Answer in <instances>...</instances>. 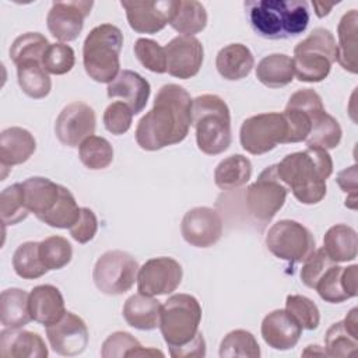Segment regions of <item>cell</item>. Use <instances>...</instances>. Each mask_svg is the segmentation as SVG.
Returning a JSON list of instances; mask_svg holds the SVG:
<instances>
[{
  "label": "cell",
  "instance_id": "6da1fadb",
  "mask_svg": "<svg viewBox=\"0 0 358 358\" xmlns=\"http://www.w3.org/2000/svg\"><path fill=\"white\" fill-rule=\"evenodd\" d=\"M193 99L178 84L162 85L154 105L137 123L136 141L145 151H157L183 141L192 124Z\"/></svg>",
  "mask_w": 358,
  "mask_h": 358
},
{
  "label": "cell",
  "instance_id": "7a4b0ae2",
  "mask_svg": "<svg viewBox=\"0 0 358 358\" xmlns=\"http://www.w3.org/2000/svg\"><path fill=\"white\" fill-rule=\"evenodd\" d=\"M277 165L280 180L302 204H317L326 196V180L333 173V159L327 150L308 147L285 155Z\"/></svg>",
  "mask_w": 358,
  "mask_h": 358
},
{
  "label": "cell",
  "instance_id": "3957f363",
  "mask_svg": "<svg viewBox=\"0 0 358 358\" xmlns=\"http://www.w3.org/2000/svg\"><path fill=\"white\" fill-rule=\"evenodd\" d=\"M245 10L256 35L270 41L298 36L309 24L303 0H250L245 1Z\"/></svg>",
  "mask_w": 358,
  "mask_h": 358
},
{
  "label": "cell",
  "instance_id": "277c9868",
  "mask_svg": "<svg viewBox=\"0 0 358 358\" xmlns=\"http://www.w3.org/2000/svg\"><path fill=\"white\" fill-rule=\"evenodd\" d=\"M192 123L201 152L218 155L232 143L231 113L227 102L214 94H203L193 99Z\"/></svg>",
  "mask_w": 358,
  "mask_h": 358
},
{
  "label": "cell",
  "instance_id": "5b68a950",
  "mask_svg": "<svg viewBox=\"0 0 358 358\" xmlns=\"http://www.w3.org/2000/svg\"><path fill=\"white\" fill-rule=\"evenodd\" d=\"M123 34L113 24H101L90 31L83 45L85 73L96 83H112L120 73Z\"/></svg>",
  "mask_w": 358,
  "mask_h": 358
},
{
  "label": "cell",
  "instance_id": "8992f818",
  "mask_svg": "<svg viewBox=\"0 0 358 358\" xmlns=\"http://www.w3.org/2000/svg\"><path fill=\"white\" fill-rule=\"evenodd\" d=\"M336 60V38L326 28H315L294 48V73L303 83H320L327 78Z\"/></svg>",
  "mask_w": 358,
  "mask_h": 358
},
{
  "label": "cell",
  "instance_id": "52a82bcc",
  "mask_svg": "<svg viewBox=\"0 0 358 358\" xmlns=\"http://www.w3.org/2000/svg\"><path fill=\"white\" fill-rule=\"evenodd\" d=\"M201 306L189 294H175L162 305L159 330L169 350L190 343L200 331Z\"/></svg>",
  "mask_w": 358,
  "mask_h": 358
},
{
  "label": "cell",
  "instance_id": "ba28073f",
  "mask_svg": "<svg viewBox=\"0 0 358 358\" xmlns=\"http://www.w3.org/2000/svg\"><path fill=\"white\" fill-rule=\"evenodd\" d=\"M266 246L275 257L289 264H296L303 263L316 249V241L312 232L301 222L281 220L268 229Z\"/></svg>",
  "mask_w": 358,
  "mask_h": 358
},
{
  "label": "cell",
  "instance_id": "9c48e42d",
  "mask_svg": "<svg viewBox=\"0 0 358 358\" xmlns=\"http://www.w3.org/2000/svg\"><path fill=\"white\" fill-rule=\"evenodd\" d=\"M138 263L123 250H108L101 255L94 266L95 287L106 295H122L137 281Z\"/></svg>",
  "mask_w": 358,
  "mask_h": 358
},
{
  "label": "cell",
  "instance_id": "30bf717a",
  "mask_svg": "<svg viewBox=\"0 0 358 358\" xmlns=\"http://www.w3.org/2000/svg\"><path fill=\"white\" fill-rule=\"evenodd\" d=\"M287 194L288 189L277 175V165H270L248 186L246 208L256 221L267 224L282 208Z\"/></svg>",
  "mask_w": 358,
  "mask_h": 358
},
{
  "label": "cell",
  "instance_id": "8fae6325",
  "mask_svg": "<svg viewBox=\"0 0 358 358\" xmlns=\"http://www.w3.org/2000/svg\"><path fill=\"white\" fill-rule=\"evenodd\" d=\"M242 148L253 155H263L287 141V124L282 113L268 112L243 120L239 131Z\"/></svg>",
  "mask_w": 358,
  "mask_h": 358
},
{
  "label": "cell",
  "instance_id": "7c38bea8",
  "mask_svg": "<svg viewBox=\"0 0 358 358\" xmlns=\"http://www.w3.org/2000/svg\"><path fill=\"white\" fill-rule=\"evenodd\" d=\"M324 110L322 98L315 90L302 88L294 92L282 112L287 124L285 144L305 141L310 133L313 120Z\"/></svg>",
  "mask_w": 358,
  "mask_h": 358
},
{
  "label": "cell",
  "instance_id": "4fadbf2b",
  "mask_svg": "<svg viewBox=\"0 0 358 358\" xmlns=\"http://www.w3.org/2000/svg\"><path fill=\"white\" fill-rule=\"evenodd\" d=\"M183 277V270L179 262L172 257L161 256L147 260L137 273L138 292L157 296L168 295L176 291Z\"/></svg>",
  "mask_w": 358,
  "mask_h": 358
},
{
  "label": "cell",
  "instance_id": "5bb4252c",
  "mask_svg": "<svg viewBox=\"0 0 358 358\" xmlns=\"http://www.w3.org/2000/svg\"><path fill=\"white\" fill-rule=\"evenodd\" d=\"M95 127L94 109L84 102H71L59 113L55 122V134L63 145L80 147L87 137L94 134Z\"/></svg>",
  "mask_w": 358,
  "mask_h": 358
},
{
  "label": "cell",
  "instance_id": "9a60e30c",
  "mask_svg": "<svg viewBox=\"0 0 358 358\" xmlns=\"http://www.w3.org/2000/svg\"><path fill=\"white\" fill-rule=\"evenodd\" d=\"M92 6L94 3L87 0L55 1L46 17V25L52 36L60 42H71L77 39Z\"/></svg>",
  "mask_w": 358,
  "mask_h": 358
},
{
  "label": "cell",
  "instance_id": "2e32d148",
  "mask_svg": "<svg viewBox=\"0 0 358 358\" xmlns=\"http://www.w3.org/2000/svg\"><path fill=\"white\" fill-rule=\"evenodd\" d=\"M183 239L194 248H210L222 235V218L211 207H194L189 210L180 224Z\"/></svg>",
  "mask_w": 358,
  "mask_h": 358
},
{
  "label": "cell",
  "instance_id": "e0dca14e",
  "mask_svg": "<svg viewBox=\"0 0 358 358\" xmlns=\"http://www.w3.org/2000/svg\"><path fill=\"white\" fill-rule=\"evenodd\" d=\"M166 71L172 77L187 80L194 77L204 60V48L194 36H175L165 46Z\"/></svg>",
  "mask_w": 358,
  "mask_h": 358
},
{
  "label": "cell",
  "instance_id": "ac0fdd59",
  "mask_svg": "<svg viewBox=\"0 0 358 358\" xmlns=\"http://www.w3.org/2000/svg\"><path fill=\"white\" fill-rule=\"evenodd\" d=\"M46 337L55 352L64 357H74L84 352L88 344V329L85 322L73 312L46 327Z\"/></svg>",
  "mask_w": 358,
  "mask_h": 358
},
{
  "label": "cell",
  "instance_id": "d6986e66",
  "mask_svg": "<svg viewBox=\"0 0 358 358\" xmlns=\"http://www.w3.org/2000/svg\"><path fill=\"white\" fill-rule=\"evenodd\" d=\"M130 28L138 34H157L169 24L173 0L120 1Z\"/></svg>",
  "mask_w": 358,
  "mask_h": 358
},
{
  "label": "cell",
  "instance_id": "ffe728a7",
  "mask_svg": "<svg viewBox=\"0 0 358 358\" xmlns=\"http://www.w3.org/2000/svg\"><path fill=\"white\" fill-rule=\"evenodd\" d=\"M358 266L348 267L331 266L317 281L315 289L319 296L329 303H340L350 298L357 296L358 282Z\"/></svg>",
  "mask_w": 358,
  "mask_h": 358
},
{
  "label": "cell",
  "instance_id": "44dd1931",
  "mask_svg": "<svg viewBox=\"0 0 358 358\" xmlns=\"http://www.w3.org/2000/svg\"><path fill=\"white\" fill-rule=\"evenodd\" d=\"M260 330L266 344L280 351L295 347L302 334V327L285 309L270 312L263 319Z\"/></svg>",
  "mask_w": 358,
  "mask_h": 358
},
{
  "label": "cell",
  "instance_id": "7402d4cb",
  "mask_svg": "<svg viewBox=\"0 0 358 358\" xmlns=\"http://www.w3.org/2000/svg\"><path fill=\"white\" fill-rule=\"evenodd\" d=\"M48 354V347L38 333L8 327L0 331L1 358H46Z\"/></svg>",
  "mask_w": 358,
  "mask_h": 358
},
{
  "label": "cell",
  "instance_id": "603a6c76",
  "mask_svg": "<svg viewBox=\"0 0 358 358\" xmlns=\"http://www.w3.org/2000/svg\"><path fill=\"white\" fill-rule=\"evenodd\" d=\"M150 92V83L143 76L131 70H122L106 88L109 98H122L134 115H138L145 108Z\"/></svg>",
  "mask_w": 358,
  "mask_h": 358
},
{
  "label": "cell",
  "instance_id": "cb8c5ba5",
  "mask_svg": "<svg viewBox=\"0 0 358 358\" xmlns=\"http://www.w3.org/2000/svg\"><path fill=\"white\" fill-rule=\"evenodd\" d=\"M36 150L35 137L22 127H8L0 134V165L7 169L27 162Z\"/></svg>",
  "mask_w": 358,
  "mask_h": 358
},
{
  "label": "cell",
  "instance_id": "d4e9b609",
  "mask_svg": "<svg viewBox=\"0 0 358 358\" xmlns=\"http://www.w3.org/2000/svg\"><path fill=\"white\" fill-rule=\"evenodd\" d=\"M29 310L32 320L45 327L59 322L66 313L62 292L50 284L34 287L29 292Z\"/></svg>",
  "mask_w": 358,
  "mask_h": 358
},
{
  "label": "cell",
  "instance_id": "484cf974",
  "mask_svg": "<svg viewBox=\"0 0 358 358\" xmlns=\"http://www.w3.org/2000/svg\"><path fill=\"white\" fill-rule=\"evenodd\" d=\"M255 66L250 49L242 43H229L220 49L215 57V67L220 76L228 81L248 77Z\"/></svg>",
  "mask_w": 358,
  "mask_h": 358
},
{
  "label": "cell",
  "instance_id": "4316f807",
  "mask_svg": "<svg viewBox=\"0 0 358 358\" xmlns=\"http://www.w3.org/2000/svg\"><path fill=\"white\" fill-rule=\"evenodd\" d=\"M162 305L158 299L141 292L131 295L123 305L126 323L137 330H154L159 327Z\"/></svg>",
  "mask_w": 358,
  "mask_h": 358
},
{
  "label": "cell",
  "instance_id": "83f0119b",
  "mask_svg": "<svg viewBox=\"0 0 358 358\" xmlns=\"http://www.w3.org/2000/svg\"><path fill=\"white\" fill-rule=\"evenodd\" d=\"M22 189L25 206L38 220L52 210L60 194V185L42 176L25 179L22 182Z\"/></svg>",
  "mask_w": 358,
  "mask_h": 358
},
{
  "label": "cell",
  "instance_id": "f1b7e54d",
  "mask_svg": "<svg viewBox=\"0 0 358 358\" xmlns=\"http://www.w3.org/2000/svg\"><path fill=\"white\" fill-rule=\"evenodd\" d=\"M323 250L334 263L354 260L358 252L355 229L347 224L330 227L323 238Z\"/></svg>",
  "mask_w": 358,
  "mask_h": 358
},
{
  "label": "cell",
  "instance_id": "f546056e",
  "mask_svg": "<svg viewBox=\"0 0 358 358\" xmlns=\"http://www.w3.org/2000/svg\"><path fill=\"white\" fill-rule=\"evenodd\" d=\"M357 25L358 13L357 10L347 11L337 27V63L351 74H357Z\"/></svg>",
  "mask_w": 358,
  "mask_h": 358
},
{
  "label": "cell",
  "instance_id": "4dcf8cb0",
  "mask_svg": "<svg viewBox=\"0 0 358 358\" xmlns=\"http://www.w3.org/2000/svg\"><path fill=\"white\" fill-rule=\"evenodd\" d=\"M169 25L179 34L193 36L207 25V11L196 0H173Z\"/></svg>",
  "mask_w": 358,
  "mask_h": 358
},
{
  "label": "cell",
  "instance_id": "1f68e13d",
  "mask_svg": "<svg viewBox=\"0 0 358 358\" xmlns=\"http://www.w3.org/2000/svg\"><path fill=\"white\" fill-rule=\"evenodd\" d=\"M32 320L29 294L20 288H8L0 296V322L8 329H21Z\"/></svg>",
  "mask_w": 358,
  "mask_h": 358
},
{
  "label": "cell",
  "instance_id": "d6a6232c",
  "mask_svg": "<svg viewBox=\"0 0 358 358\" xmlns=\"http://www.w3.org/2000/svg\"><path fill=\"white\" fill-rule=\"evenodd\" d=\"M292 57L284 53L264 56L256 67V78L268 88H281L294 80Z\"/></svg>",
  "mask_w": 358,
  "mask_h": 358
},
{
  "label": "cell",
  "instance_id": "836d02e7",
  "mask_svg": "<svg viewBox=\"0 0 358 358\" xmlns=\"http://www.w3.org/2000/svg\"><path fill=\"white\" fill-rule=\"evenodd\" d=\"M252 176V162L249 158L234 154L224 158L214 171V182L221 190L238 189L249 182Z\"/></svg>",
  "mask_w": 358,
  "mask_h": 358
},
{
  "label": "cell",
  "instance_id": "e575fe53",
  "mask_svg": "<svg viewBox=\"0 0 358 358\" xmlns=\"http://www.w3.org/2000/svg\"><path fill=\"white\" fill-rule=\"evenodd\" d=\"M15 67L18 85L25 95L34 99H42L49 95L52 81L41 62H27Z\"/></svg>",
  "mask_w": 358,
  "mask_h": 358
},
{
  "label": "cell",
  "instance_id": "d590c367",
  "mask_svg": "<svg viewBox=\"0 0 358 358\" xmlns=\"http://www.w3.org/2000/svg\"><path fill=\"white\" fill-rule=\"evenodd\" d=\"M101 355L103 358L122 357H164V352L154 348H144L140 341L127 331L112 333L102 344Z\"/></svg>",
  "mask_w": 358,
  "mask_h": 358
},
{
  "label": "cell",
  "instance_id": "8d00e7d4",
  "mask_svg": "<svg viewBox=\"0 0 358 358\" xmlns=\"http://www.w3.org/2000/svg\"><path fill=\"white\" fill-rule=\"evenodd\" d=\"M13 268L15 274L24 280H35L45 275L49 270L42 262L39 253V242L21 243L13 256Z\"/></svg>",
  "mask_w": 358,
  "mask_h": 358
},
{
  "label": "cell",
  "instance_id": "74e56055",
  "mask_svg": "<svg viewBox=\"0 0 358 358\" xmlns=\"http://www.w3.org/2000/svg\"><path fill=\"white\" fill-rule=\"evenodd\" d=\"M324 347L329 357H351L357 352L358 330L350 327L344 320L333 323L326 331Z\"/></svg>",
  "mask_w": 358,
  "mask_h": 358
},
{
  "label": "cell",
  "instance_id": "f35d334b",
  "mask_svg": "<svg viewBox=\"0 0 358 358\" xmlns=\"http://www.w3.org/2000/svg\"><path fill=\"white\" fill-rule=\"evenodd\" d=\"M343 130L336 117L329 115L326 110L320 113L312 123V129L305 143L308 147L331 150L336 148L341 141Z\"/></svg>",
  "mask_w": 358,
  "mask_h": 358
},
{
  "label": "cell",
  "instance_id": "ab89813d",
  "mask_svg": "<svg viewBox=\"0 0 358 358\" xmlns=\"http://www.w3.org/2000/svg\"><path fill=\"white\" fill-rule=\"evenodd\" d=\"M80 210L81 207H78L73 193L60 185V194L57 201L55 203V206L52 207V210L49 213H46L45 215H42L39 218V221L45 222L49 227L53 228H71L76 221L80 217Z\"/></svg>",
  "mask_w": 358,
  "mask_h": 358
},
{
  "label": "cell",
  "instance_id": "60d3db41",
  "mask_svg": "<svg viewBox=\"0 0 358 358\" xmlns=\"http://www.w3.org/2000/svg\"><path fill=\"white\" fill-rule=\"evenodd\" d=\"M49 42L45 35L39 32H27L14 39L10 48V59L18 66L27 62H41L46 49L49 48Z\"/></svg>",
  "mask_w": 358,
  "mask_h": 358
},
{
  "label": "cell",
  "instance_id": "b9f144b4",
  "mask_svg": "<svg viewBox=\"0 0 358 358\" xmlns=\"http://www.w3.org/2000/svg\"><path fill=\"white\" fill-rule=\"evenodd\" d=\"M80 161L92 171L105 169L113 161V148L110 143L99 136L87 137L78 147Z\"/></svg>",
  "mask_w": 358,
  "mask_h": 358
},
{
  "label": "cell",
  "instance_id": "7bdbcfd3",
  "mask_svg": "<svg viewBox=\"0 0 358 358\" xmlns=\"http://www.w3.org/2000/svg\"><path fill=\"white\" fill-rule=\"evenodd\" d=\"M220 357L231 358V357H248V358H259L260 347L257 340L250 331L238 329L229 331L220 344Z\"/></svg>",
  "mask_w": 358,
  "mask_h": 358
},
{
  "label": "cell",
  "instance_id": "ee69618b",
  "mask_svg": "<svg viewBox=\"0 0 358 358\" xmlns=\"http://www.w3.org/2000/svg\"><path fill=\"white\" fill-rule=\"evenodd\" d=\"M22 183L6 187L0 194V215L4 225H15L28 217Z\"/></svg>",
  "mask_w": 358,
  "mask_h": 358
},
{
  "label": "cell",
  "instance_id": "f6af8a7d",
  "mask_svg": "<svg viewBox=\"0 0 358 358\" xmlns=\"http://www.w3.org/2000/svg\"><path fill=\"white\" fill-rule=\"evenodd\" d=\"M39 253L48 270H60L71 262L73 248L66 238L53 235L39 242Z\"/></svg>",
  "mask_w": 358,
  "mask_h": 358
},
{
  "label": "cell",
  "instance_id": "bcb514c9",
  "mask_svg": "<svg viewBox=\"0 0 358 358\" xmlns=\"http://www.w3.org/2000/svg\"><path fill=\"white\" fill-rule=\"evenodd\" d=\"M285 310L305 330H315L320 323V313L316 303L303 295H288Z\"/></svg>",
  "mask_w": 358,
  "mask_h": 358
},
{
  "label": "cell",
  "instance_id": "7dc6e473",
  "mask_svg": "<svg viewBox=\"0 0 358 358\" xmlns=\"http://www.w3.org/2000/svg\"><path fill=\"white\" fill-rule=\"evenodd\" d=\"M134 55L138 62L152 73H166L165 48L152 39L138 38L134 43Z\"/></svg>",
  "mask_w": 358,
  "mask_h": 358
},
{
  "label": "cell",
  "instance_id": "c3c4849f",
  "mask_svg": "<svg viewBox=\"0 0 358 358\" xmlns=\"http://www.w3.org/2000/svg\"><path fill=\"white\" fill-rule=\"evenodd\" d=\"M74 63L76 55L73 48L62 42L50 43L42 59L43 69L49 74L55 76H63L69 73L74 67Z\"/></svg>",
  "mask_w": 358,
  "mask_h": 358
},
{
  "label": "cell",
  "instance_id": "681fc988",
  "mask_svg": "<svg viewBox=\"0 0 358 358\" xmlns=\"http://www.w3.org/2000/svg\"><path fill=\"white\" fill-rule=\"evenodd\" d=\"M336 263L326 255V252L322 249H315L303 262V266L301 268V280L308 288L316 287L317 281L322 278V275Z\"/></svg>",
  "mask_w": 358,
  "mask_h": 358
},
{
  "label": "cell",
  "instance_id": "f907efd6",
  "mask_svg": "<svg viewBox=\"0 0 358 358\" xmlns=\"http://www.w3.org/2000/svg\"><path fill=\"white\" fill-rule=\"evenodd\" d=\"M133 115L134 113L127 103H124L123 101H115L108 105L103 112L105 129L115 136L124 134L131 126Z\"/></svg>",
  "mask_w": 358,
  "mask_h": 358
},
{
  "label": "cell",
  "instance_id": "816d5d0a",
  "mask_svg": "<svg viewBox=\"0 0 358 358\" xmlns=\"http://www.w3.org/2000/svg\"><path fill=\"white\" fill-rule=\"evenodd\" d=\"M98 231V220L92 210L88 207H81L80 217L76 224L70 228V235L78 243H88L94 239Z\"/></svg>",
  "mask_w": 358,
  "mask_h": 358
},
{
  "label": "cell",
  "instance_id": "f5cc1de1",
  "mask_svg": "<svg viewBox=\"0 0 358 358\" xmlns=\"http://www.w3.org/2000/svg\"><path fill=\"white\" fill-rule=\"evenodd\" d=\"M337 183L343 192L350 193L345 200V206L350 208H357V165H351L337 173Z\"/></svg>",
  "mask_w": 358,
  "mask_h": 358
},
{
  "label": "cell",
  "instance_id": "db71d44e",
  "mask_svg": "<svg viewBox=\"0 0 358 358\" xmlns=\"http://www.w3.org/2000/svg\"><path fill=\"white\" fill-rule=\"evenodd\" d=\"M173 358H189V357H204L206 355V341L201 333H199L190 343L183 347L169 350Z\"/></svg>",
  "mask_w": 358,
  "mask_h": 358
},
{
  "label": "cell",
  "instance_id": "11a10c76",
  "mask_svg": "<svg viewBox=\"0 0 358 358\" xmlns=\"http://www.w3.org/2000/svg\"><path fill=\"white\" fill-rule=\"evenodd\" d=\"M312 4H313V8L316 10V11H315L316 15L320 17V18L324 17V15H327V14L330 13V10L334 7V3L326 4V3H322V1H313Z\"/></svg>",
  "mask_w": 358,
  "mask_h": 358
},
{
  "label": "cell",
  "instance_id": "9f6ffc18",
  "mask_svg": "<svg viewBox=\"0 0 358 358\" xmlns=\"http://www.w3.org/2000/svg\"><path fill=\"white\" fill-rule=\"evenodd\" d=\"M302 355H326V351L322 350V347L319 345H308V348L302 352Z\"/></svg>",
  "mask_w": 358,
  "mask_h": 358
}]
</instances>
